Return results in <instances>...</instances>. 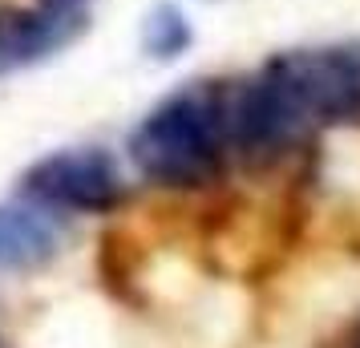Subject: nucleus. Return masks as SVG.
<instances>
[{"instance_id":"4","label":"nucleus","mask_w":360,"mask_h":348,"mask_svg":"<svg viewBox=\"0 0 360 348\" xmlns=\"http://www.w3.org/2000/svg\"><path fill=\"white\" fill-rule=\"evenodd\" d=\"M279 61L300 85L316 122H356L360 117V45L283 53Z\"/></svg>"},{"instance_id":"6","label":"nucleus","mask_w":360,"mask_h":348,"mask_svg":"<svg viewBox=\"0 0 360 348\" xmlns=\"http://www.w3.org/2000/svg\"><path fill=\"white\" fill-rule=\"evenodd\" d=\"M61 247L57 223L49 207L41 202H4L0 207V267L25 271V267L49 264Z\"/></svg>"},{"instance_id":"2","label":"nucleus","mask_w":360,"mask_h":348,"mask_svg":"<svg viewBox=\"0 0 360 348\" xmlns=\"http://www.w3.org/2000/svg\"><path fill=\"white\" fill-rule=\"evenodd\" d=\"M311 122L316 117H311L300 85L276 57L255 82H247L231 98V146L247 162H271L308 134Z\"/></svg>"},{"instance_id":"8","label":"nucleus","mask_w":360,"mask_h":348,"mask_svg":"<svg viewBox=\"0 0 360 348\" xmlns=\"http://www.w3.org/2000/svg\"><path fill=\"white\" fill-rule=\"evenodd\" d=\"M85 4L89 0H41V8H49V13H85Z\"/></svg>"},{"instance_id":"3","label":"nucleus","mask_w":360,"mask_h":348,"mask_svg":"<svg viewBox=\"0 0 360 348\" xmlns=\"http://www.w3.org/2000/svg\"><path fill=\"white\" fill-rule=\"evenodd\" d=\"M25 195L49 211L98 215L122 199V174L101 150H57L25 170Z\"/></svg>"},{"instance_id":"5","label":"nucleus","mask_w":360,"mask_h":348,"mask_svg":"<svg viewBox=\"0 0 360 348\" xmlns=\"http://www.w3.org/2000/svg\"><path fill=\"white\" fill-rule=\"evenodd\" d=\"M85 33V13H0V73H17L25 65H37L53 53H61Z\"/></svg>"},{"instance_id":"1","label":"nucleus","mask_w":360,"mask_h":348,"mask_svg":"<svg viewBox=\"0 0 360 348\" xmlns=\"http://www.w3.org/2000/svg\"><path fill=\"white\" fill-rule=\"evenodd\" d=\"M227 146L231 101L211 82H198L150 110V117L130 134V162L150 183L191 191L219 179Z\"/></svg>"},{"instance_id":"7","label":"nucleus","mask_w":360,"mask_h":348,"mask_svg":"<svg viewBox=\"0 0 360 348\" xmlns=\"http://www.w3.org/2000/svg\"><path fill=\"white\" fill-rule=\"evenodd\" d=\"M191 45V25L174 4H158L142 25V49L158 61H174L182 49Z\"/></svg>"}]
</instances>
